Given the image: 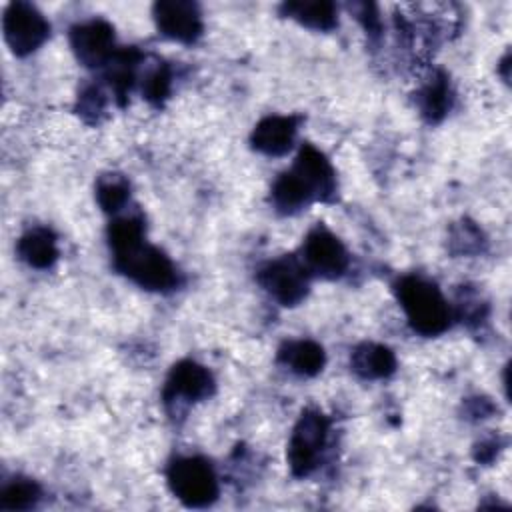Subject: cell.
I'll list each match as a JSON object with an SVG mask.
<instances>
[{
  "mask_svg": "<svg viewBox=\"0 0 512 512\" xmlns=\"http://www.w3.org/2000/svg\"><path fill=\"white\" fill-rule=\"evenodd\" d=\"M396 298L414 332L436 336L450 324V308L436 284L420 276H404L394 286Z\"/></svg>",
  "mask_w": 512,
  "mask_h": 512,
  "instance_id": "cell-1",
  "label": "cell"
},
{
  "mask_svg": "<svg viewBox=\"0 0 512 512\" xmlns=\"http://www.w3.org/2000/svg\"><path fill=\"white\" fill-rule=\"evenodd\" d=\"M112 254L118 272L146 290H168L178 282V274L170 258L144 240Z\"/></svg>",
  "mask_w": 512,
  "mask_h": 512,
  "instance_id": "cell-2",
  "label": "cell"
},
{
  "mask_svg": "<svg viewBox=\"0 0 512 512\" xmlns=\"http://www.w3.org/2000/svg\"><path fill=\"white\" fill-rule=\"evenodd\" d=\"M172 494L186 506L202 508L216 500L218 480L212 466L198 456L176 458L166 472Z\"/></svg>",
  "mask_w": 512,
  "mask_h": 512,
  "instance_id": "cell-3",
  "label": "cell"
},
{
  "mask_svg": "<svg viewBox=\"0 0 512 512\" xmlns=\"http://www.w3.org/2000/svg\"><path fill=\"white\" fill-rule=\"evenodd\" d=\"M328 436V418L320 410H304L288 442V466L294 476H308L316 466Z\"/></svg>",
  "mask_w": 512,
  "mask_h": 512,
  "instance_id": "cell-4",
  "label": "cell"
},
{
  "mask_svg": "<svg viewBox=\"0 0 512 512\" xmlns=\"http://www.w3.org/2000/svg\"><path fill=\"white\" fill-rule=\"evenodd\" d=\"M4 38L16 56H26L38 50L50 34V24L44 14L28 2H12L2 18Z\"/></svg>",
  "mask_w": 512,
  "mask_h": 512,
  "instance_id": "cell-5",
  "label": "cell"
},
{
  "mask_svg": "<svg viewBox=\"0 0 512 512\" xmlns=\"http://www.w3.org/2000/svg\"><path fill=\"white\" fill-rule=\"evenodd\" d=\"M258 282L274 300L284 306H294L308 294L310 272L296 256H282L260 270Z\"/></svg>",
  "mask_w": 512,
  "mask_h": 512,
  "instance_id": "cell-6",
  "label": "cell"
},
{
  "mask_svg": "<svg viewBox=\"0 0 512 512\" xmlns=\"http://www.w3.org/2000/svg\"><path fill=\"white\" fill-rule=\"evenodd\" d=\"M300 260L310 274L322 278H338L348 268V252L344 244L320 224L308 232Z\"/></svg>",
  "mask_w": 512,
  "mask_h": 512,
  "instance_id": "cell-7",
  "label": "cell"
},
{
  "mask_svg": "<svg viewBox=\"0 0 512 512\" xmlns=\"http://www.w3.org/2000/svg\"><path fill=\"white\" fill-rule=\"evenodd\" d=\"M158 30L176 42L192 44L202 34V14L198 4L188 0H162L152 8Z\"/></svg>",
  "mask_w": 512,
  "mask_h": 512,
  "instance_id": "cell-8",
  "label": "cell"
},
{
  "mask_svg": "<svg viewBox=\"0 0 512 512\" xmlns=\"http://www.w3.org/2000/svg\"><path fill=\"white\" fill-rule=\"evenodd\" d=\"M70 46L76 58L88 66H104L114 50V28L106 20H88L72 26Z\"/></svg>",
  "mask_w": 512,
  "mask_h": 512,
  "instance_id": "cell-9",
  "label": "cell"
},
{
  "mask_svg": "<svg viewBox=\"0 0 512 512\" xmlns=\"http://www.w3.org/2000/svg\"><path fill=\"white\" fill-rule=\"evenodd\" d=\"M214 392L212 374L194 360H182L172 366L166 386L164 402H196L208 398Z\"/></svg>",
  "mask_w": 512,
  "mask_h": 512,
  "instance_id": "cell-10",
  "label": "cell"
},
{
  "mask_svg": "<svg viewBox=\"0 0 512 512\" xmlns=\"http://www.w3.org/2000/svg\"><path fill=\"white\" fill-rule=\"evenodd\" d=\"M292 172L308 186L314 200H330L336 192V172L330 160L312 144H304L294 160Z\"/></svg>",
  "mask_w": 512,
  "mask_h": 512,
  "instance_id": "cell-11",
  "label": "cell"
},
{
  "mask_svg": "<svg viewBox=\"0 0 512 512\" xmlns=\"http://www.w3.org/2000/svg\"><path fill=\"white\" fill-rule=\"evenodd\" d=\"M298 130L294 116H266L262 118L250 136L252 148L266 156H282L292 148Z\"/></svg>",
  "mask_w": 512,
  "mask_h": 512,
  "instance_id": "cell-12",
  "label": "cell"
},
{
  "mask_svg": "<svg viewBox=\"0 0 512 512\" xmlns=\"http://www.w3.org/2000/svg\"><path fill=\"white\" fill-rule=\"evenodd\" d=\"M352 370L366 380L388 378L396 370V356L388 346L364 342L354 348L350 356Z\"/></svg>",
  "mask_w": 512,
  "mask_h": 512,
  "instance_id": "cell-13",
  "label": "cell"
},
{
  "mask_svg": "<svg viewBox=\"0 0 512 512\" xmlns=\"http://www.w3.org/2000/svg\"><path fill=\"white\" fill-rule=\"evenodd\" d=\"M18 256L32 268H50L58 260L56 236L48 228H32L18 240Z\"/></svg>",
  "mask_w": 512,
  "mask_h": 512,
  "instance_id": "cell-14",
  "label": "cell"
},
{
  "mask_svg": "<svg viewBox=\"0 0 512 512\" xmlns=\"http://www.w3.org/2000/svg\"><path fill=\"white\" fill-rule=\"evenodd\" d=\"M278 360L294 374L314 376L322 370L326 356L322 346L312 340H290L280 348Z\"/></svg>",
  "mask_w": 512,
  "mask_h": 512,
  "instance_id": "cell-15",
  "label": "cell"
},
{
  "mask_svg": "<svg viewBox=\"0 0 512 512\" xmlns=\"http://www.w3.org/2000/svg\"><path fill=\"white\" fill-rule=\"evenodd\" d=\"M416 102L426 120L430 122L442 120L450 110V102H452L448 78L442 72L432 74V78L420 88Z\"/></svg>",
  "mask_w": 512,
  "mask_h": 512,
  "instance_id": "cell-16",
  "label": "cell"
},
{
  "mask_svg": "<svg viewBox=\"0 0 512 512\" xmlns=\"http://www.w3.org/2000/svg\"><path fill=\"white\" fill-rule=\"evenodd\" d=\"M282 10L312 30H332L338 22V10L332 2H288Z\"/></svg>",
  "mask_w": 512,
  "mask_h": 512,
  "instance_id": "cell-17",
  "label": "cell"
},
{
  "mask_svg": "<svg viewBox=\"0 0 512 512\" xmlns=\"http://www.w3.org/2000/svg\"><path fill=\"white\" fill-rule=\"evenodd\" d=\"M310 200H314L312 192L292 170L280 174L272 186V202L284 214H292L304 208Z\"/></svg>",
  "mask_w": 512,
  "mask_h": 512,
  "instance_id": "cell-18",
  "label": "cell"
},
{
  "mask_svg": "<svg viewBox=\"0 0 512 512\" xmlns=\"http://www.w3.org/2000/svg\"><path fill=\"white\" fill-rule=\"evenodd\" d=\"M138 60H140V52L136 48H124V50H116L112 54V58L104 64L106 66V78H108L114 94L120 100L128 94V90L134 84Z\"/></svg>",
  "mask_w": 512,
  "mask_h": 512,
  "instance_id": "cell-19",
  "label": "cell"
},
{
  "mask_svg": "<svg viewBox=\"0 0 512 512\" xmlns=\"http://www.w3.org/2000/svg\"><path fill=\"white\" fill-rule=\"evenodd\" d=\"M130 196V184L120 174H106L100 176L96 184V200L102 206L104 212H118L128 202Z\"/></svg>",
  "mask_w": 512,
  "mask_h": 512,
  "instance_id": "cell-20",
  "label": "cell"
},
{
  "mask_svg": "<svg viewBox=\"0 0 512 512\" xmlns=\"http://www.w3.org/2000/svg\"><path fill=\"white\" fill-rule=\"evenodd\" d=\"M40 500V488L28 478H14L2 488L0 508L2 510H28Z\"/></svg>",
  "mask_w": 512,
  "mask_h": 512,
  "instance_id": "cell-21",
  "label": "cell"
},
{
  "mask_svg": "<svg viewBox=\"0 0 512 512\" xmlns=\"http://www.w3.org/2000/svg\"><path fill=\"white\" fill-rule=\"evenodd\" d=\"M170 86H172V74H170V70H168V66H156V68H152L148 74H146V78H144V82H142V94H144V98L150 102V104H154V106H160L166 98H168V94H170Z\"/></svg>",
  "mask_w": 512,
  "mask_h": 512,
  "instance_id": "cell-22",
  "label": "cell"
},
{
  "mask_svg": "<svg viewBox=\"0 0 512 512\" xmlns=\"http://www.w3.org/2000/svg\"><path fill=\"white\" fill-rule=\"evenodd\" d=\"M104 94L96 86H88L78 96V114H82L86 120H96L104 112Z\"/></svg>",
  "mask_w": 512,
  "mask_h": 512,
  "instance_id": "cell-23",
  "label": "cell"
},
{
  "mask_svg": "<svg viewBox=\"0 0 512 512\" xmlns=\"http://www.w3.org/2000/svg\"><path fill=\"white\" fill-rule=\"evenodd\" d=\"M350 10L356 14V18L364 24V28L372 34H376L380 30V20H378V12H376V6L374 4H352Z\"/></svg>",
  "mask_w": 512,
  "mask_h": 512,
  "instance_id": "cell-24",
  "label": "cell"
}]
</instances>
